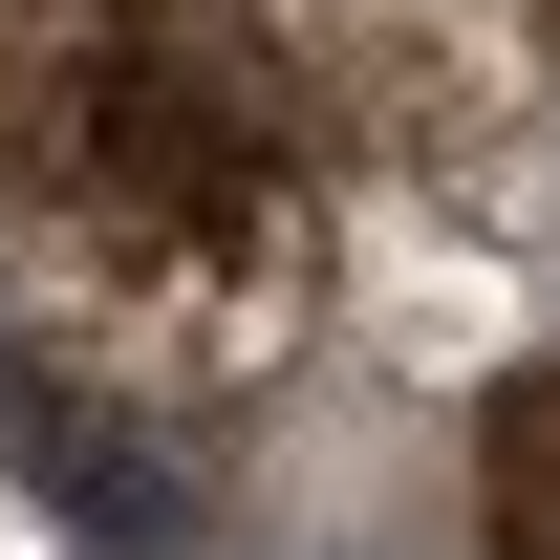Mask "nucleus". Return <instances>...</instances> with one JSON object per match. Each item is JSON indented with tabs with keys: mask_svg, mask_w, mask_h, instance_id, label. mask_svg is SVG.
<instances>
[{
	"mask_svg": "<svg viewBox=\"0 0 560 560\" xmlns=\"http://www.w3.org/2000/svg\"><path fill=\"white\" fill-rule=\"evenodd\" d=\"M453 475H475V560H560V346H517L475 388V453Z\"/></svg>",
	"mask_w": 560,
	"mask_h": 560,
	"instance_id": "3",
	"label": "nucleus"
},
{
	"mask_svg": "<svg viewBox=\"0 0 560 560\" xmlns=\"http://www.w3.org/2000/svg\"><path fill=\"white\" fill-rule=\"evenodd\" d=\"M86 22H173V0H86Z\"/></svg>",
	"mask_w": 560,
	"mask_h": 560,
	"instance_id": "5",
	"label": "nucleus"
},
{
	"mask_svg": "<svg viewBox=\"0 0 560 560\" xmlns=\"http://www.w3.org/2000/svg\"><path fill=\"white\" fill-rule=\"evenodd\" d=\"M237 44L280 66L302 151H366V173H495L560 66L539 0H237Z\"/></svg>",
	"mask_w": 560,
	"mask_h": 560,
	"instance_id": "2",
	"label": "nucleus"
},
{
	"mask_svg": "<svg viewBox=\"0 0 560 560\" xmlns=\"http://www.w3.org/2000/svg\"><path fill=\"white\" fill-rule=\"evenodd\" d=\"M86 66H108V22H86V0H0V195H44V173H66Z\"/></svg>",
	"mask_w": 560,
	"mask_h": 560,
	"instance_id": "4",
	"label": "nucleus"
},
{
	"mask_svg": "<svg viewBox=\"0 0 560 560\" xmlns=\"http://www.w3.org/2000/svg\"><path fill=\"white\" fill-rule=\"evenodd\" d=\"M0 346L108 410H237L324 346V173L237 215L151 195H0Z\"/></svg>",
	"mask_w": 560,
	"mask_h": 560,
	"instance_id": "1",
	"label": "nucleus"
}]
</instances>
